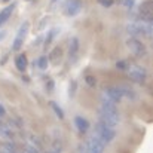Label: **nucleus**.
<instances>
[{
	"instance_id": "f257e3e1",
	"label": "nucleus",
	"mask_w": 153,
	"mask_h": 153,
	"mask_svg": "<svg viewBox=\"0 0 153 153\" xmlns=\"http://www.w3.org/2000/svg\"><path fill=\"white\" fill-rule=\"evenodd\" d=\"M101 119H102V122H104V125H107L110 128H113V126L117 125V114H116V111H110V110H104L102 108Z\"/></svg>"
},
{
	"instance_id": "f03ea898",
	"label": "nucleus",
	"mask_w": 153,
	"mask_h": 153,
	"mask_svg": "<svg viewBox=\"0 0 153 153\" xmlns=\"http://www.w3.org/2000/svg\"><path fill=\"white\" fill-rule=\"evenodd\" d=\"M27 31H28V24L25 22V24L19 28V31H18V34H16V39H15V42H13V49H15V51H18V49L22 46V42H24V39H25Z\"/></svg>"
},
{
	"instance_id": "7ed1b4c3",
	"label": "nucleus",
	"mask_w": 153,
	"mask_h": 153,
	"mask_svg": "<svg viewBox=\"0 0 153 153\" xmlns=\"http://www.w3.org/2000/svg\"><path fill=\"white\" fill-rule=\"evenodd\" d=\"M129 77L132 79V80H135V82H143L144 80V77H146V71L143 70V68H132L131 71H129Z\"/></svg>"
},
{
	"instance_id": "20e7f679",
	"label": "nucleus",
	"mask_w": 153,
	"mask_h": 153,
	"mask_svg": "<svg viewBox=\"0 0 153 153\" xmlns=\"http://www.w3.org/2000/svg\"><path fill=\"white\" fill-rule=\"evenodd\" d=\"M80 7H82V4H80L79 0H70L68 4H67L65 13H67V15H76V13L80 10Z\"/></svg>"
},
{
	"instance_id": "39448f33",
	"label": "nucleus",
	"mask_w": 153,
	"mask_h": 153,
	"mask_svg": "<svg viewBox=\"0 0 153 153\" xmlns=\"http://www.w3.org/2000/svg\"><path fill=\"white\" fill-rule=\"evenodd\" d=\"M128 46H129V49H131V51L134 52V53H137V55L144 53V48H143V45H141L138 40H134V39L128 40Z\"/></svg>"
},
{
	"instance_id": "423d86ee",
	"label": "nucleus",
	"mask_w": 153,
	"mask_h": 153,
	"mask_svg": "<svg viewBox=\"0 0 153 153\" xmlns=\"http://www.w3.org/2000/svg\"><path fill=\"white\" fill-rule=\"evenodd\" d=\"M105 97L107 98H110L111 101H117V100H120V97H122V94H120V89H116V88H110V89H107L105 92Z\"/></svg>"
},
{
	"instance_id": "0eeeda50",
	"label": "nucleus",
	"mask_w": 153,
	"mask_h": 153,
	"mask_svg": "<svg viewBox=\"0 0 153 153\" xmlns=\"http://www.w3.org/2000/svg\"><path fill=\"white\" fill-rule=\"evenodd\" d=\"M13 7H15V4H10V6L4 7V9L0 12V25H1V24H4V22L9 19V16H10V13H12Z\"/></svg>"
},
{
	"instance_id": "6e6552de",
	"label": "nucleus",
	"mask_w": 153,
	"mask_h": 153,
	"mask_svg": "<svg viewBox=\"0 0 153 153\" xmlns=\"http://www.w3.org/2000/svg\"><path fill=\"white\" fill-rule=\"evenodd\" d=\"M15 64H16V68H18V70L24 71V70L27 68V58H25V55H19V56H16Z\"/></svg>"
},
{
	"instance_id": "1a4fd4ad",
	"label": "nucleus",
	"mask_w": 153,
	"mask_h": 153,
	"mask_svg": "<svg viewBox=\"0 0 153 153\" xmlns=\"http://www.w3.org/2000/svg\"><path fill=\"white\" fill-rule=\"evenodd\" d=\"M76 123H77L79 129H82V131H85V129L88 128V122H86L85 119H82V117H77V119H76Z\"/></svg>"
},
{
	"instance_id": "9d476101",
	"label": "nucleus",
	"mask_w": 153,
	"mask_h": 153,
	"mask_svg": "<svg viewBox=\"0 0 153 153\" xmlns=\"http://www.w3.org/2000/svg\"><path fill=\"white\" fill-rule=\"evenodd\" d=\"M128 31H129L131 34H137V33H140V27H138V24H129V25H128Z\"/></svg>"
},
{
	"instance_id": "9b49d317",
	"label": "nucleus",
	"mask_w": 153,
	"mask_h": 153,
	"mask_svg": "<svg viewBox=\"0 0 153 153\" xmlns=\"http://www.w3.org/2000/svg\"><path fill=\"white\" fill-rule=\"evenodd\" d=\"M46 65H48V59H46V56H42L40 59H39V67L40 68H46Z\"/></svg>"
},
{
	"instance_id": "f8f14e48",
	"label": "nucleus",
	"mask_w": 153,
	"mask_h": 153,
	"mask_svg": "<svg viewBox=\"0 0 153 153\" xmlns=\"http://www.w3.org/2000/svg\"><path fill=\"white\" fill-rule=\"evenodd\" d=\"M123 4H125L126 7H131V6L134 4V0H123Z\"/></svg>"
},
{
	"instance_id": "ddd939ff",
	"label": "nucleus",
	"mask_w": 153,
	"mask_h": 153,
	"mask_svg": "<svg viewBox=\"0 0 153 153\" xmlns=\"http://www.w3.org/2000/svg\"><path fill=\"white\" fill-rule=\"evenodd\" d=\"M71 45H73V46H71V51L74 52L76 49H77V40H76V39H73V40H71Z\"/></svg>"
},
{
	"instance_id": "4468645a",
	"label": "nucleus",
	"mask_w": 153,
	"mask_h": 153,
	"mask_svg": "<svg viewBox=\"0 0 153 153\" xmlns=\"http://www.w3.org/2000/svg\"><path fill=\"white\" fill-rule=\"evenodd\" d=\"M100 3L104 4V6H110V4L113 3V0H100Z\"/></svg>"
},
{
	"instance_id": "2eb2a0df",
	"label": "nucleus",
	"mask_w": 153,
	"mask_h": 153,
	"mask_svg": "<svg viewBox=\"0 0 153 153\" xmlns=\"http://www.w3.org/2000/svg\"><path fill=\"white\" fill-rule=\"evenodd\" d=\"M86 80H88L89 85H95V79H92V77H86Z\"/></svg>"
},
{
	"instance_id": "dca6fc26",
	"label": "nucleus",
	"mask_w": 153,
	"mask_h": 153,
	"mask_svg": "<svg viewBox=\"0 0 153 153\" xmlns=\"http://www.w3.org/2000/svg\"><path fill=\"white\" fill-rule=\"evenodd\" d=\"M52 105H53V108H55V111H56V113L59 114V117H62V113H61V110H59V108H58V107H56L55 104H52Z\"/></svg>"
},
{
	"instance_id": "f3484780",
	"label": "nucleus",
	"mask_w": 153,
	"mask_h": 153,
	"mask_svg": "<svg viewBox=\"0 0 153 153\" xmlns=\"http://www.w3.org/2000/svg\"><path fill=\"white\" fill-rule=\"evenodd\" d=\"M117 67H119V68H123L125 64H123V62H117Z\"/></svg>"
},
{
	"instance_id": "a211bd4d",
	"label": "nucleus",
	"mask_w": 153,
	"mask_h": 153,
	"mask_svg": "<svg viewBox=\"0 0 153 153\" xmlns=\"http://www.w3.org/2000/svg\"><path fill=\"white\" fill-rule=\"evenodd\" d=\"M3 37H4V33H3V31H1V33H0V40H1V39H3Z\"/></svg>"
},
{
	"instance_id": "6ab92c4d",
	"label": "nucleus",
	"mask_w": 153,
	"mask_h": 153,
	"mask_svg": "<svg viewBox=\"0 0 153 153\" xmlns=\"http://www.w3.org/2000/svg\"><path fill=\"white\" fill-rule=\"evenodd\" d=\"M3 1H7V0H3Z\"/></svg>"
}]
</instances>
